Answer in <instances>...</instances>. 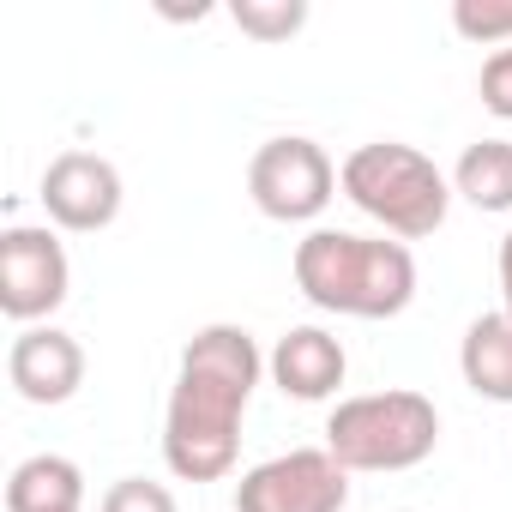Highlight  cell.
<instances>
[{
  "mask_svg": "<svg viewBox=\"0 0 512 512\" xmlns=\"http://www.w3.org/2000/svg\"><path fill=\"white\" fill-rule=\"evenodd\" d=\"M452 25H458V37H470V43L506 49V43H512V0H458V7H452Z\"/></svg>",
  "mask_w": 512,
  "mask_h": 512,
  "instance_id": "15",
  "label": "cell"
},
{
  "mask_svg": "<svg viewBox=\"0 0 512 512\" xmlns=\"http://www.w3.org/2000/svg\"><path fill=\"white\" fill-rule=\"evenodd\" d=\"M229 19L241 25V37L253 43H290L308 25V0H235Z\"/></svg>",
  "mask_w": 512,
  "mask_h": 512,
  "instance_id": "14",
  "label": "cell"
},
{
  "mask_svg": "<svg viewBox=\"0 0 512 512\" xmlns=\"http://www.w3.org/2000/svg\"><path fill=\"white\" fill-rule=\"evenodd\" d=\"M37 199H43L49 223L73 229V235H97L121 217V169L97 151H61L43 169Z\"/></svg>",
  "mask_w": 512,
  "mask_h": 512,
  "instance_id": "8",
  "label": "cell"
},
{
  "mask_svg": "<svg viewBox=\"0 0 512 512\" xmlns=\"http://www.w3.org/2000/svg\"><path fill=\"white\" fill-rule=\"evenodd\" d=\"M247 193L272 223H314L332 193H338V169L332 157L302 139V133H284V139H266L247 163Z\"/></svg>",
  "mask_w": 512,
  "mask_h": 512,
  "instance_id": "5",
  "label": "cell"
},
{
  "mask_svg": "<svg viewBox=\"0 0 512 512\" xmlns=\"http://www.w3.org/2000/svg\"><path fill=\"white\" fill-rule=\"evenodd\" d=\"M458 374L476 398L512 404V314H476L458 344Z\"/></svg>",
  "mask_w": 512,
  "mask_h": 512,
  "instance_id": "11",
  "label": "cell"
},
{
  "mask_svg": "<svg viewBox=\"0 0 512 512\" xmlns=\"http://www.w3.org/2000/svg\"><path fill=\"white\" fill-rule=\"evenodd\" d=\"M476 91H482V109H488V115L512 121V43H506V49H494V55L482 61Z\"/></svg>",
  "mask_w": 512,
  "mask_h": 512,
  "instance_id": "17",
  "label": "cell"
},
{
  "mask_svg": "<svg viewBox=\"0 0 512 512\" xmlns=\"http://www.w3.org/2000/svg\"><path fill=\"white\" fill-rule=\"evenodd\" d=\"M296 290L350 320H398L416 302V260L404 241L350 235V229H308L296 241Z\"/></svg>",
  "mask_w": 512,
  "mask_h": 512,
  "instance_id": "2",
  "label": "cell"
},
{
  "mask_svg": "<svg viewBox=\"0 0 512 512\" xmlns=\"http://www.w3.org/2000/svg\"><path fill=\"white\" fill-rule=\"evenodd\" d=\"M266 374V356L247 326H199L181 350L169 410H163V464L181 482H217L235 470L241 416Z\"/></svg>",
  "mask_w": 512,
  "mask_h": 512,
  "instance_id": "1",
  "label": "cell"
},
{
  "mask_svg": "<svg viewBox=\"0 0 512 512\" xmlns=\"http://www.w3.org/2000/svg\"><path fill=\"white\" fill-rule=\"evenodd\" d=\"M73 266L49 223H13L0 235V314L19 326H43L67 302Z\"/></svg>",
  "mask_w": 512,
  "mask_h": 512,
  "instance_id": "7",
  "label": "cell"
},
{
  "mask_svg": "<svg viewBox=\"0 0 512 512\" xmlns=\"http://www.w3.org/2000/svg\"><path fill=\"white\" fill-rule=\"evenodd\" d=\"M7 512H85V470L61 452H37L7 476Z\"/></svg>",
  "mask_w": 512,
  "mask_h": 512,
  "instance_id": "12",
  "label": "cell"
},
{
  "mask_svg": "<svg viewBox=\"0 0 512 512\" xmlns=\"http://www.w3.org/2000/svg\"><path fill=\"white\" fill-rule=\"evenodd\" d=\"M452 193H464L476 211H512V139L464 145V157L452 169Z\"/></svg>",
  "mask_w": 512,
  "mask_h": 512,
  "instance_id": "13",
  "label": "cell"
},
{
  "mask_svg": "<svg viewBox=\"0 0 512 512\" xmlns=\"http://www.w3.org/2000/svg\"><path fill=\"white\" fill-rule=\"evenodd\" d=\"M266 374L278 380V392H284V398L320 404V398H332V392L344 386L350 356H344V344H338L326 326H290V332L272 344Z\"/></svg>",
  "mask_w": 512,
  "mask_h": 512,
  "instance_id": "10",
  "label": "cell"
},
{
  "mask_svg": "<svg viewBox=\"0 0 512 512\" xmlns=\"http://www.w3.org/2000/svg\"><path fill=\"white\" fill-rule=\"evenodd\" d=\"M344 506H350V470L326 446L278 452L235 482V512H344Z\"/></svg>",
  "mask_w": 512,
  "mask_h": 512,
  "instance_id": "6",
  "label": "cell"
},
{
  "mask_svg": "<svg viewBox=\"0 0 512 512\" xmlns=\"http://www.w3.org/2000/svg\"><path fill=\"white\" fill-rule=\"evenodd\" d=\"M500 314H512V229L500 235Z\"/></svg>",
  "mask_w": 512,
  "mask_h": 512,
  "instance_id": "18",
  "label": "cell"
},
{
  "mask_svg": "<svg viewBox=\"0 0 512 512\" xmlns=\"http://www.w3.org/2000/svg\"><path fill=\"white\" fill-rule=\"evenodd\" d=\"M97 512H175V494L163 482H145V476H121L103 488V506Z\"/></svg>",
  "mask_w": 512,
  "mask_h": 512,
  "instance_id": "16",
  "label": "cell"
},
{
  "mask_svg": "<svg viewBox=\"0 0 512 512\" xmlns=\"http://www.w3.org/2000/svg\"><path fill=\"white\" fill-rule=\"evenodd\" d=\"M440 446V410L422 392H362L326 416V452L344 470H416Z\"/></svg>",
  "mask_w": 512,
  "mask_h": 512,
  "instance_id": "4",
  "label": "cell"
},
{
  "mask_svg": "<svg viewBox=\"0 0 512 512\" xmlns=\"http://www.w3.org/2000/svg\"><path fill=\"white\" fill-rule=\"evenodd\" d=\"M7 380L25 404H67L85 386V350L61 326H25L7 350Z\"/></svg>",
  "mask_w": 512,
  "mask_h": 512,
  "instance_id": "9",
  "label": "cell"
},
{
  "mask_svg": "<svg viewBox=\"0 0 512 512\" xmlns=\"http://www.w3.org/2000/svg\"><path fill=\"white\" fill-rule=\"evenodd\" d=\"M338 187L362 217H374L398 241L434 235L452 205V181L434 169V157H422L416 145H398V139L356 145L338 169Z\"/></svg>",
  "mask_w": 512,
  "mask_h": 512,
  "instance_id": "3",
  "label": "cell"
}]
</instances>
